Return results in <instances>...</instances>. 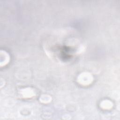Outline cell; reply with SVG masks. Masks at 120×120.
Listing matches in <instances>:
<instances>
[{"instance_id":"cell-1","label":"cell","mask_w":120,"mask_h":120,"mask_svg":"<svg viewBox=\"0 0 120 120\" xmlns=\"http://www.w3.org/2000/svg\"><path fill=\"white\" fill-rule=\"evenodd\" d=\"M92 77L91 75L88 73H83L80 75L78 77V82L82 84H88L90 83L92 81Z\"/></svg>"}]
</instances>
